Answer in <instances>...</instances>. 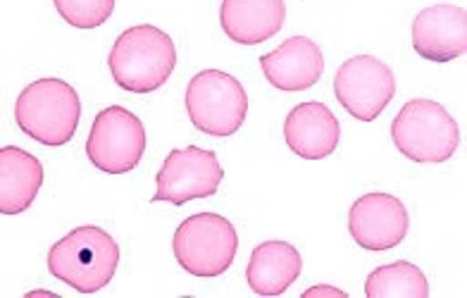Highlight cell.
I'll return each instance as SVG.
<instances>
[{
    "instance_id": "obj_11",
    "label": "cell",
    "mask_w": 467,
    "mask_h": 298,
    "mask_svg": "<svg viewBox=\"0 0 467 298\" xmlns=\"http://www.w3.org/2000/svg\"><path fill=\"white\" fill-rule=\"evenodd\" d=\"M412 48L431 63H451L467 50L465 7L431 5L412 22Z\"/></svg>"
},
{
    "instance_id": "obj_18",
    "label": "cell",
    "mask_w": 467,
    "mask_h": 298,
    "mask_svg": "<svg viewBox=\"0 0 467 298\" xmlns=\"http://www.w3.org/2000/svg\"><path fill=\"white\" fill-rule=\"evenodd\" d=\"M56 10L67 25L77 29H96L110 19L115 0H53Z\"/></svg>"
},
{
    "instance_id": "obj_16",
    "label": "cell",
    "mask_w": 467,
    "mask_h": 298,
    "mask_svg": "<svg viewBox=\"0 0 467 298\" xmlns=\"http://www.w3.org/2000/svg\"><path fill=\"white\" fill-rule=\"evenodd\" d=\"M303 270L301 253L286 241H265L253 249L246 267V280L260 296H279L298 280Z\"/></svg>"
},
{
    "instance_id": "obj_5",
    "label": "cell",
    "mask_w": 467,
    "mask_h": 298,
    "mask_svg": "<svg viewBox=\"0 0 467 298\" xmlns=\"http://www.w3.org/2000/svg\"><path fill=\"white\" fill-rule=\"evenodd\" d=\"M172 249L186 272L210 280L232 267L239 251V236L227 218L217 212H196L177 227Z\"/></svg>"
},
{
    "instance_id": "obj_14",
    "label": "cell",
    "mask_w": 467,
    "mask_h": 298,
    "mask_svg": "<svg viewBox=\"0 0 467 298\" xmlns=\"http://www.w3.org/2000/svg\"><path fill=\"white\" fill-rule=\"evenodd\" d=\"M284 0H222L220 25L234 44L258 46L282 32Z\"/></svg>"
},
{
    "instance_id": "obj_19",
    "label": "cell",
    "mask_w": 467,
    "mask_h": 298,
    "mask_svg": "<svg viewBox=\"0 0 467 298\" xmlns=\"http://www.w3.org/2000/svg\"><path fill=\"white\" fill-rule=\"evenodd\" d=\"M315 296H338V298H346V293L341 289H334V286H313V289H306L303 292V298H315Z\"/></svg>"
},
{
    "instance_id": "obj_15",
    "label": "cell",
    "mask_w": 467,
    "mask_h": 298,
    "mask_svg": "<svg viewBox=\"0 0 467 298\" xmlns=\"http://www.w3.org/2000/svg\"><path fill=\"white\" fill-rule=\"evenodd\" d=\"M44 165L17 146L0 149V215L29 211L44 187Z\"/></svg>"
},
{
    "instance_id": "obj_17",
    "label": "cell",
    "mask_w": 467,
    "mask_h": 298,
    "mask_svg": "<svg viewBox=\"0 0 467 298\" xmlns=\"http://www.w3.org/2000/svg\"><path fill=\"white\" fill-rule=\"evenodd\" d=\"M365 293L368 298H427L430 282L418 265L399 261L372 270L365 282Z\"/></svg>"
},
{
    "instance_id": "obj_12",
    "label": "cell",
    "mask_w": 467,
    "mask_h": 298,
    "mask_svg": "<svg viewBox=\"0 0 467 298\" xmlns=\"http://www.w3.org/2000/svg\"><path fill=\"white\" fill-rule=\"evenodd\" d=\"M260 67L265 79L279 91H306L320 81L325 56L313 38L291 36L277 50L260 57Z\"/></svg>"
},
{
    "instance_id": "obj_13",
    "label": "cell",
    "mask_w": 467,
    "mask_h": 298,
    "mask_svg": "<svg viewBox=\"0 0 467 298\" xmlns=\"http://www.w3.org/2000/svg\"><path fill=\"white\" fill-rule=\"evenodd\" d=\"M284 139H286V146L303 160H322L337 150L341 125L325 103L307 100L286 115Z\"/></svg>"
},
{
    "instance_id": "obj_4",
    "label": "cell",
    "mask_w": 467,
    "mask_h": 298,
    "mask_svg": "<svg viewBox=\"0 0 467 298\" xmlns=\"http://www.w3.org/2000/svg\"><path fill=\"white\" fill-rule=\"evenodd\" d=\"M396 149L412 162H446L461 143V129L449 110L434 100L415 98L391 122Z\"/></svg>"
},
{
    "instance_id": "obj_1",
    "label": "cell",
    "mask_w": 467,
    "mask_h": 298,
    "mask_svg": "<svg viewBox=\"0 0 467 298\" xmlns=\"http://www.w3.org/2000/svg\"><path fill=\"white\" fill-rule=\"evenodd\" d=\"M108 65L119 88L131 94H153L172 77L177 67V48L172 36L162 29L139 25L119 34Z\"/></svg>"
},
{
    "instance_id": "obj_20",
    "label": "cell",
    "mask_w": 467,
    "mask_h": 298,
    "mask_svg": "<svg viewBox=\"0 0 467 298\" xmlns=\"http://www.w3.org/2000/svg\"><path fill=\"white\" fill-rule=\"evenodd\" d=\"M29 296H56V293L53 292H31Z\"/></svg>"
},
{
    "instance_id": "obj_6",
    "label": "cell",
    "mask_w": 467,
    "mask_h": 298,
    "mask_svg": "<svg viewBox=\"0 0 467 298\" xmlns=\"http://www.w3.org/2000/svg\"><path fill=\"white\" fill-rule=\"evenodd\" d=\"M186 110L203 134L232 137L246 122L248 94L236 77L222 69H203L189 81Z\"/></svg>"
},
{
    "instance_id": "obj_10",
    "label": "cell",
    "mask_w": 467,
    "mask_h": 298,
    "mask_svg": "<svg viewBox=\"0 0 467 298\" xmlns=\"http://www.w3.org/2000/svg\"><path fill=\"white\" fill-rule=\"evenodd\" d=\"M408 227L406 205L391 193H368L350 205L348 231L360 249H396L406 239Z\"/></svg>"
},
{
    "instance_id": "obj_7",
    "label": "cell",
    "mask_w": 467,
    "mask_h": 298,
    "mask_svg": "<svg viewBox=\"0 0 467 298\" xmlns=\"http://www.w3.org/2000/svg\"><path fill=\"white\" fill-rule=\"evenodd\" d=\"M146 153L143 122L122 106L100 110L93 119L87 141V156L93 168L108 174H124L141 162Z\"/></svg>"
},
{
    "instance_id": "obj_2",
    "label": "cell",
    "mask_w": 467,
    "mask_h": 298,
    "mask_svg": "<svg viewBox=\"0 0 467 298\" xmlns=\"http://www.w3.org/2000/svg\"><path fill=\"white\" fill-rule=\"evenodd\" d=\"M119 265V246L100 227L84 224L62 236L48 251V270L79 293H96L110 284Z\"/></svg>"
},
{
    "instance_id": "obj_3",
    "label": "cell",
    "mask_w": 467,
    "mask_h": 298,
    "mask_svg": "<svg viewBox=\"0 0 467 298\" xmlns=\"http://www.w3.org/2000/svg\"><path fill=\"white\" fill-rule=\"evenodd\" d=\"M17 127L34 141L57 149L72 141L81 119L79 94L67 81L48 77L38 79L19 94L15 106Z\"/></svg>"
},
{
    "instance_id": "obj_8",
    "label": "cell",
    "mask_w": 467,
    "mask_h": 298,
    "mask_svg": "<svg viewBox=\"0 0 467 298\" xmlns=\"http://www.w3.org/2000/svg\"><path fill=\"white\" fill-rule=\"evenodd\" d=\"M334 94L348 115L360 122H372L394 98L396 77L379 57L356 56L338 67Z\"/></svg>"
},
{
    "instance_id": "obj_9",
    "label": "cell",
    "mask_w": 467,
    "mask_h": 298,
    "mask_svg": "<svg viewBox=\"0 0 467 298\" xmlns=\"http://www.w3.org/2000/svg\"><path fill=\"white\" fill-rule=\"evenodd\" d=\"M222 180H224V170L213 150L198 146L172 150L155 177L158 189L150 200L184 205L193 199H210L217 193Z\"/></svg>"
}]
</instances>
